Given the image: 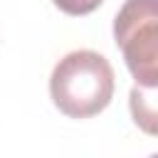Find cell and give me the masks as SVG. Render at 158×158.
<instances>
[{
  "label": "cell",
  "instance_id": "6da1fadb",
  "mask_svg": "<svg viewBox=\"0 0 158 158\" xmlns=\"http://www.w3.org/2000/svg\"><path fill=\"white\" fill-rule=\"evenodd\" d=\"M114 69L109 59L94 49H74L64 54L49 77V96L69 118H89L104 111L114 96Z\"/></svg>",
  "mask_w": 158,
  "mask_h": 158
},
{
  "label": "cell",
  "instance_id": "7a4b0ae2",
  "mask_svg": "<svg viewBox=\"0 0 158 158\" xmlns=\"http://www.w3.org/2000/svg\"><path fill=\"white\" fill-rule=\"evenodd\" d=\"M114 40L138 86H158V0H126L114 17Z\"/></svg>",
  "mask_w": 158,
  "mask_h": 158
},
{
  "label": "cell",
  "instance_id": "3957f363",
  "mask_svg": "<svg viewBox=\"0 0 158 158\" xmlns=\"http://www.w3.org/2000/svg\"><path fill=\"white\" fill-rule=\"evenodd\" d=\"M128 109H131L133 123L143 133L158 136V86L133 84V89L128 94Z\"/></svg>",
  "mask_w": 158,
  "mask_h": 158
},
{
  "label": "cell",
  "instance_id": "277c9868",
  "mask_svg": "<svg viewBox=\"0 0 158 158\" xmlns=\"http://www.w3.org/2000/svg\"><path fill=\"white\" fill-rule=\"evenodd\" d=\"M52 2H54L62 12L79 17V15H89V12H94L104 0H52Z\"/></svg>",
  "mask_w": 158,
  "mask_h": 158
},
{
  "label": "cell",
  "instance_id": "5b68a950",
  "mask_svg": "<svg viewBox=\"0 0 158 158\" xmlns=\"http://www.w3.org/2000/svg\"><path fill=\"white\" fill-rule=\"evenodd\" d=\"M148 158H158V153H153V156H148Z\"/></svg>",
  "mask_w": 158,
  "mask_h": 158
}]
</instances>
